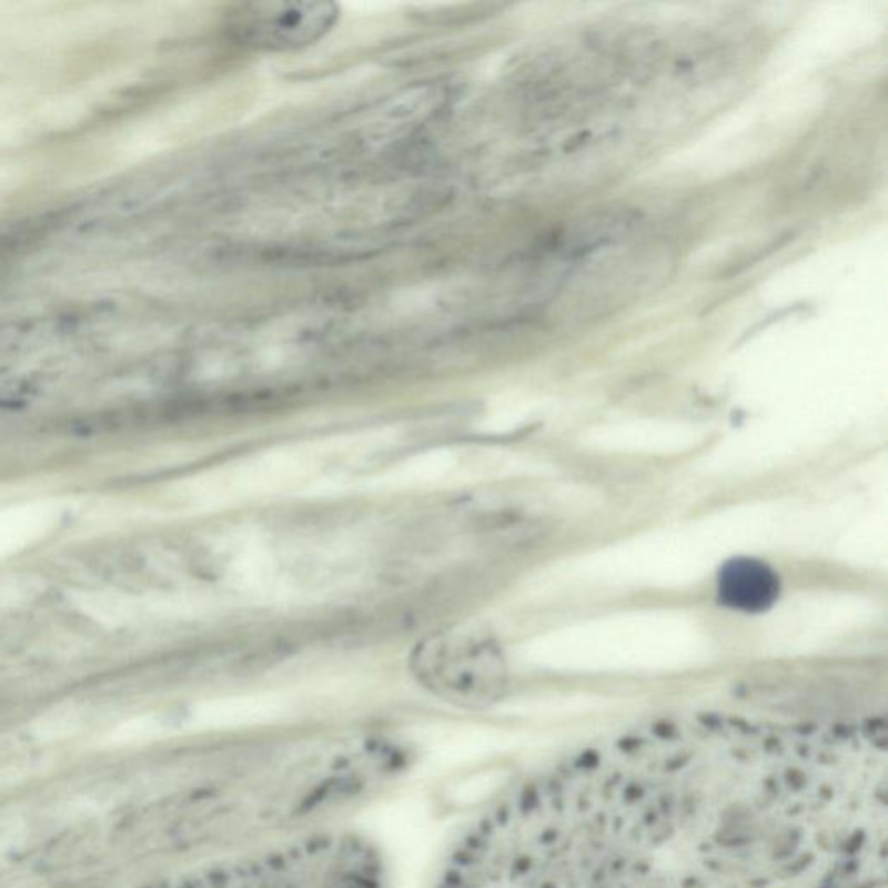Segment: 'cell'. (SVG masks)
Wrapping results in <instances>:
<instances>
[{"label": "cell", "instance_id": "6da1fadb", "mask_svg": "<svg viewBox=\"0 0 888 888\" xmlns=\"http://www.w3.org/2000/svg\"><path fill=\"white\" fill-rule=\"evenodd\" d=\"M884 727L662 722L524 777L433 888H885Z\"/></svg>", "mask_w": 888, "mask_h": 888}, {"label": "cell", "instance_id": "7a4b0ae2", "mask_svg": "<svg viewBox=\"0 0 888 888\" xmlns=\"http://www.w3.org/2000/svg\"><path fill=\"white\" fill-rule=\"evenodd\" d=\"M337 18V6L330 2H258L231 12L228 28L249 48L292 51L322 39Z\"/></svg>", "mask_w": 888, "mask_h": 888}, {"label": "cell", "instance_id": "3957f363", "mask_svg": "<svg viewBox=\"0 0 888 888\" xmlns=\"http://www.w3.org/2000/svg\"><path fill=\"white\" fill-rule=\"evenodd\" d=\"M56 505H21L0 512V559L48 532L56 521Z\"/></svg>", "mask_w": 888, "mask_h": 888}, {"label": "cell", "instance_id": "277c9868", "mask_svg": "<svg viewBox=\"0 0 888 888\" xmlns=\"http://www.w3.org/2000/svg\"><path fill=\"white\" fill-rule=\"evenodd\" d=\"M456 462L453 450H427L401 462L385 481L396 488H421L446 480L455 471Z\"/></svg>", "mask_w": 888, "mask_h": 888}, {"label": "cell", "instance_id": "5b68a950", "mask_svg": "<svg viewBox=\"0 0 888 888\" xmlns=\"http://www.w3.org/2000/svg\"><path fill=\"white\" fill-rule=\"evenodd\" d=\"M769 576L761 567L745 564L738 572L729 576L727 592L734 595V601H739V606L751 607L757 603H766L773 588L769 587Z\"/></svg>", "mask_w": 888, "mask_h": 888}, {"label": "cell", "instance_id": "8992f818", "mask_svg": "<svg viewBox=\"0 0 888 888\" xmlns=\"http://www.w3.org/2000/svg\"><path fill=\"white\" fill-rule=\"evenodd\" d=\"M85 615L107 625H120L134 616V603L117 594H85L79 599Z\"/></svg>", "mask_w": 888, "mask_h": 888}]
</instances>
